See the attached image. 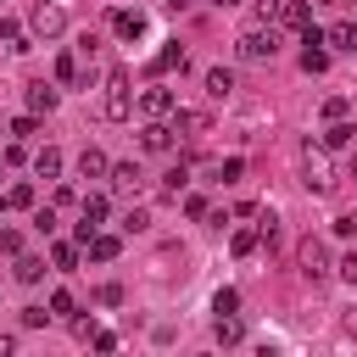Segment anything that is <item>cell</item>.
Instances as JSON below:
<instances>
[{
    "instance_id": "obj_18",
    "label": "cell",
    "mask_w": 357,
    "mask_h": 357,
    "mask_svg": "<svg viewBox=\"0 0 357 357\" xmlns=\"http://www.w3.org/2000/svg\"><path fill=\"white\" fill-rule=\"evenodd\" d=\"M112 28H117L123 39H139V33H145V17H139V11H117V17H112Z\"/></svg>"
},
{
    "instance_id": "obj_3",
    "label": "cell",
    "mask_w": 357,
    "mask_h": 357,
    "mask_svg": "<svg viewBox=\"0 0 357 357\" xmlns=\"http://www.w3.org/2000/svg\"><path fill=\"white\" fill-rule=\"evenodd\" d=\"M234 50H240V61H268V56L279 50V28H273V22H262V28H245V33L234 39Z\"/></svg>"
},
{
    "instance_id": "obj_15",
    "label": "cell",
    "mask_w": 357,
    "mask_h": 357,
    "mask_svg": "<svg viewBox=\"0 0 357 357\" xmlns=\"http://www.w3.org/2000/svg\"><path fill=\"white\" fill-rule=\"evenodd\" d=\"M78 173H84V178H106V173H112V162H106V156H100V151L89 145V151L78 156Z\"/></svg>"
},
{
    "instance_id": "obj_30",
    "label": "cell",
    "mask_w": 357,
    "mask_h": 357,
    "mask_svg": "<svg viewBox=\"0 0 357 357\" xmlns=\"http://www.w3.org/2000/svg\"><path fill=\"white\" fill-rule=\"evenodd\" d=\"M162 184H167V190H173V195H178V190H184V184H190V167H184V162H178V167H167V178H162Z\"/></svg>"
},
{
    "instance_id": "obj_8",
    "label": "cell",
    "mask_w": 357,
    "mask_h": 357,
    "mask_svg": "<svg viewBox=\"0 0 357 357\" xmlns=\"http://www.w3.org/2000/svg\"><path fill=\"white\" fill-rule=\"evenodd\" d=\"M112 184H117L123 195H139V190H145V167H139V162H117V167H112Z\"/></svg>"
},
{
    "instance_id": "obj_32",
    "label": "cell",
    "mask_w": 357,
    "mask_h": 357,
    "mask_svg": "<svg viewBox=\"0 0 357 357\" xmlns=\"http://www.w3.org/2000/svg\"><path fill=\"white\" fill-rule=\"evenodd\" d=\"M67 312H73V290H56L50 296V318H67Z\"/></svg>"
},
{
    "instance_id": "obj_29",
    "label": "cell",
    "mask_w": 357,
    "mask_h": 357,
    "mask_svg": "<svg viewBox=\"0 0 357 357\" xmlns=\"http://www.w3.org/2000/svg\"><path fill=\"white\" fill-rule=\"evenodd\" d=\"M212 312H218V318H223V312H240V290H218V296H212Z\"/></svg>"
},
{
    "instance_id": "obj_16",
    "label": "cell",
    "mask_w": 357,
    "mask_h": 357,
    "mask_svg": "<svg viewBox=\"0 0 357 357\" xmlns=\"http://www.w3.org/2000/svg\"><path fill=\"white\" fill-rule=\"evenodd\" d=\"M240 340H245V324H240L234 312H223V318H218V346H240Z\"/></svg>"
},
{
    "instance_id": "obj_13",
    "label": "cell",
    "mask_w": 357,
    "mask_h": 357,
    "mask_svg": "<svg viewBox=\"0 0 357 357\" xmlns=\"http://www.w3.org/2000/svg\"><path fill=\"white\" fill-rule=\"evenodd\" d=\"M84 245H89V257H95V262H112V257L123 251V240H117V234H100V229H95Z\"/></svg>"
},
{
    "instance_id": "obj_11",
    "label": "cell",
    "mask_w": 357,
    "mask_h": 357,
    "mask_svg": "<svg viewBox=\"0 0 357 357\" xmlns=\"http://www.w3.org/2000/svg\"><path fill=\"white\" fill-rule=\"evenodd\" d=\"M56 100H61V95H56V84H28V112H33V117L56 112Z\"/></svg>"
},
{
    "instance_id": "obj_6",
    "label": "cell",
    "mask_w": 357,
    "mask_h": 357,
    "mask_svg": "<svg viewBox=\"0 0 357 357\" xmlns=\"http://www.w3.org/2000/svg\"><path fill=\"white\" fill-rule=\"evenodd\" d=\"M139 112H145V117H173V89H167V84H151V89L139 95Z\"/></svg>"
},
{
    "instance_id": "obj_5",
    "label": "cell",
    "mask_w": 357,
    "mask_h": 357,
    "mask_svg": "<svg viewBox=\"0 0 357 357\" xmlns=\"http://www.w3.org/2000/svg\"><path fill=\"white\" fill-rule=\"evenodd\" d=\"M296 268H301V273H307L312 284H318V279L329 273V251H324V240H318V234H307V240L296 245Z\"/></svg>"
},
{
    "instance_id": "obj_35",
    "label": "cell",
    "mask_w": 357,
    "mask_h": 357,
    "mask_svg": "<svg viewBox=\"0 0 357 357\" xmlns=\"http://www.w3.org/2000/svg\"><path fill=\"white\" fill-rule=\"evenodd\" d=\"M11 134H17V139H33V112H28V117H17V123H11Z\"/></svg>"
},
{
    "instance_id": "obj_12",
    "label": "cell",
    "mask_w": 357,
    "mask_h": 357,
    "mask_svg": "<svg viewBox=\"0 0 357 357\" xmlns=\"http://www.w3.org/2000/svg\"><path fill=\"white\" fill-rule=\"evenodd\" d=\"M324 45L329 50H357V22H329L324 28Z\"/></svg>"
},
{
    "instance_id": "obj_40",
    "label": "cell",
    "mask_w": 357,
    "mask_h": 357,
    "mask_svg": "<svg viewBox=\"0 0 357 357\" xmlns=\"http://www.w3.org/2000/svg\"><path fill=\"white\" fill-rule=\"evenodd\" d=\"M6 351H11V335H0V357H6Z\"/></svg>"
},
{
    "instance_id": "obj_28",
    "label": "cell",
    "mask_w": 357,
    "mask_h": 357,
    "mask_svg": "<svg viewBox=\"0 0 357 357\" xmlns=\"http://www.w3.org/2000/svg\"><path fill=\"white\" fill-rule=\"evenodd\" d=\"M50 262H56L61 273H73V268H78V245H56V251H50Z\"/></svg>"
},
{
    "instance_id": "obj_26",
    "label": "cell",
    "mask_w": 357,
    "mask_h": 357,
    "mask_svg": "<svg viewBox=\"0 0 357 357\" xmlns=\"http://www.w3.org/2000/svg\"><path fill=\"white\" fill-rule=\"evenodd\" d=\"M240 167H245V162H240V156H229V162H212V167H206V173H212V178H223V184H229V178H240Z\"/></svg>"
},
{
    "instance_id": "obj_14",
    "label": "cell",
    "mask_w": 357,
    "mask_h": 357,
    "mask_svg": "<svg viewBox=\"0 0 357 357\" xmlns=\"http://www.w3.org/2000/svg\"><path fill=\"white\" fill-rule=\"evenodd\" d=\"M206 95H212V100H229V95H234V73H229V67H212V73H206Z\"/></svg>"
},
{
    "instance_id": "obj_27",
    "label": "cell",
    "mask_w": 357,
    "mask_h": 357,
    "mask_svg": "<svg viewBox=\"0 0 357 357\" xmlns=\"http://www.w3.org/2000/svg\"><path fill=\"white\" fill-rule=\"evenodd\" d=\"M229 251H234V257H251V251H257V234H251V229H234Z\"/></svg>"
},
{
    "instance_id": "obj_38",
    "label": "cell",
    "mask_w": 357,
    "mask_h": 357,
    "mask_svg": "<svg viewBox=\"0 0 357 357\" xmlns=\"http://www.w3.org/2000/svg\"><path fill=\"white\" fill-rule=\"evenodd\" d=\"M22 240H17V229H0V251H17Z\"/></svg>"
},
{
    "instance_id": "obj_24",
    "label": "cell",
    "mask_w": 357,
    "mask_h": 357,
    "mask_svg": "<svg viewBox=\"0 0 357 357\" xmlns=\"http://www.w3.org/2000/svg\"><path fill=\"white\" fill-rule=\"evenodd\" d=\"M56 78H61V84H84V73H78V56H56Z\"/></svg>"
},
{
    "instance_id": "obj_10",
    "label": "cell",
    "mask_w": 357,
    "mask_h": 357,
    "mask_svg": "<svg viewBox=\"0 0 357 357\" xmlns=\"http://www.w3.org/2000/svg\"><path fill=\"white\" fill-rule=\"evenodd\" d=\"M139 145H145V151H173V128H167L162 117H151V123L139 128Z\"/></svg>"
},
{
    "instance_id": "obj_17",
    "label": "cell",
    "mask_w": 357,
    "mask_h": 357,
    "mask_svg": "<svg viewBox=\"0 0 357 357\" xmlns=\"http://www.w3.org/2000/svg\"><path fill=\"white\" fill-rule=\"evenodd\" d=\"M279 22H284V28H307V22H312V17H307V0H284V6H279Z\"/></svg>"
},
{
    "instance_id": "obj_9",
    "label": "cell",
    "mask_w": 357,
    "mask_h": 357,
    "mask_svg": "<svg viewBox=\"0 0 357 357\" xmlns=\"http://www.w3.org/2000/svg\"><path fill=\"white\" fill-rule=\"evenodd\" d=\"M167 128L184 134V139H201V134H206V112H178V106H173V123H167Z\"/></svg>"
},
{
    "instance_id": "obj_39",
    "label": "cell",
    "mask_w": 357,
    "mask_h": 357,
    "mask_svg": "<svg viewBox=\"0 0 357 357\" xmlns=\"http://www.w3.org/2000/svg\"><path fill=\"white\" fill-rule=\"evenodd\" d=\"M212 6H218V11H234V6H240V0H212Z\"/></svg>"
},
{
    "instance_id": "obj_22",
    "label": "cell",
    "mask_w": 357,
    "mask_h": 357,
    "mask_svg": "<svg viewBox=\"0 0 357 357\" xmlns=\"http://www.w3.org/2000/svg\"><path fill=\"white\" fill-rule=\"evenodd\" d=\"M145 229H151V212L145 206H128L123 212V234H145Z\"/></svg>"
},
{
    "instance_id": "obj_20",
    "label": "cell",
    "mask_w": 357,
    "mask_h": 357,
    "mask_svg": "<svg viewBox=\"0 0 357 357\" xmlns=\"http://www.w3.org/2000/svg\"><path fill=\"white\" fill-rule=\"evenodd\" d=\"M318 45H324V39H307V50H301V67H307V73H324V67H329V50H318Z\"/></svg>"
},
{
    "instance_id": "obj_36",
    "label": "cell",
    "mask_w": 357,
    "mask_h": 357,
    "mask_svg": "<svg viewBox=\"0 0 357 357\" xmlns=\"http://www.w3.org/2000/svg\"><path fill=\"white\" fill-rule=\"evenodd\" d=\"M45 318H50V312H45V307H22V324H28V329H39V324H45Z\"/></svg>"
},
{
    "instance_id": "obj_21",
    "label": "cell",
    "mask_w": 357,
    "mask_h": 357,
    "mask_svg": "<svg viewBox=\"0 0 357 357\" xmlns=\"http://www.w3.org/2000/svg\"><path fill=\"white\" fill-rule=\"evenodd\" d=\"M33 173H39V178H56V173H61V151H50V145H45V151L33 156Z\"/></svg>"
},
{
    "instance_id": "obj_2",
    "label": "cell",
    "mask_w": 357,
    "mask_h": 357,
    "mask_svg": "<svg viewBox=\"0 0 357 357\" xmlns=\"http://www.w3.org/2000/svg\"><path fill=\"white\" fill-rule=\"evenodd\" d=\"M28 33H33V39H56V33H67V11H61V0H33V6H28Z\"/></svg>"
},
{
    "instance_id": "obj_34",
    "label": "cell",
    "mask_w": 357,
    "mask_h": 357,
    "mask_svg": "<svg viewBox=\"0 0 357 357\" xmlns=\"http://www.w3.org/2000/svg\"><path fill=\"white\" fill-rule=\"evenodd\" d=\"M340 279H346V284H357V251H346V257H340Z\"/></svg>"
},
{
    "instance_id": "obj_25",
    "label": "cell",
    "mask_w": 357,
    "mask_h": 357,
    "mask_svg": "<svg viewBox=\"0 0 357 357\" xmlns=\"http://www.w3.org/2000/svg\"><path fill=\"white\" fill-rule=\"evenodd\" d=\"M173 67L184 73V50H178V45H167V50L156 56V73H173Z\"/></svg>"
},
{
    "instance_id": "obj_7",
    "label": "cell",
    "mask_w": 357,
    "mask_h": 357,
    "mask_svg": "<svg viewBox=\"0 0 357 357\" xmlns=\"http://www.w3.org/2000/svg\"><path fill=\"white\" fill-rule=\"evenodd\" d=\"M84 218H78V240H89L100 223H106V195H84V206H78Z\"/></svg>"
},
{
    "instance_id": "obj_19",
    "label": "cell",
    "mask_w": 357,
    "mask_h": 357,
    "mask_svg": "<svg viewBox=\"0 0 357 357\" xmlns=\"http://www.w3.org/2000/svg\"><path fill=\"white\" fill-rule=\"evenodd\" d=\"M351 139H357V128H351V123H340V117H335V123H329V134H324V145H329V151H346Z\"/></svg>"
},
{
    "instance_id": "obj_33",
    "label": "cell",
    "mask_w": 357,
    "mask_h": 357,
    "mask_svg": "<svg viewBox=\"0 0 357 357\" xmlns=\"http://www.w3.org/2000/svg\"><path fill=\"white\" fill-rule=\"evenodd\" d=\"M324 117H329V123L346 117V95H329V100H324Z\"/></svg>"
},
{
    "instance_id": "obj_41",
    "label": "cell",
    "mask_w": 357,
    "mask_h": 357,
    "mask_svg": "<svg viewBox=\"0 0 357 357\" xmlns=\"http://www.w3.org/2000/svg\"><path fill=\"white\" fill-rule=\"evenodd\" d=\"M351 178H357V156H351Z\"/></svg>"
},
{
    "instance_id": "obj_37",
    "label": "cell",
    "mask_w": 357,
    "mask_h": 357,
    "mask_svg": "<svg viewBox=\"0 0 357 357\" xmlns=\"http://www.w3.org/2000/svg\"><path fill=\"white\" fill-rule=\"evenodd\" d=\"M279 6H284V0H257V17H262V22H273V17H279Z\"/></svg>"
},
{
    "instance_id": "obj_1",
    "label": "cell",
    "mask_w": 357,
    "mask_h": 357,
    "mask_svg": "<svg viewBox=\"0 0 357 357\" xmlns=\"http://www.w3.org/2000/svg\"><path fill=\"white\" fill-rule=\"evenodd\" d=\"M128 112H134L128 73H123V67H112V73H106V84H100V117H106V123H128Z\"/></svg>"
},
{
    "instance_id": "obj_4",
    "label": "cell",
    "mask_w": 357,
    "mask_h": 357,
    "mask_svg": "<svg viewBox=\"0 0 357 357\" xmlns=\"http://www.w3.org/2000/svg\"><path fill=\"white\" fill-rule=\"evenodd\" d=\"M301 184H307L312 195H329V190H335V173H329L324 145H307V151H301Z\"/></svg>"
},
{
    "instance_id": "obj_31",
    "label": "cell",
    "mask_w": 357,
    "mask_h": 357,
    "mask_svg": "<svg viewBox=\"0 0 357 357\" xmlns=\"http://www.w3.org/2000/svg\"><path fill=\"white\" fill-rule=\"evenodd\" d=\"M6 206H33V190H28V184H11V190H6Z\"/></svg>"
},
{
    "instance_id": "obj_23",
    "label": "cell",
    "mask_w": 357,
    "mask_h": 357,
    "mask_svg": "<svg viewBox=\"0 0 357 357\" xmlns=\"http://www.w3.org/2000/svg\"><path fill=\"white\" fill-rule=\"evenodd\" d=\"M17 279H22V284H39V279H45V262H39V257H17Z\"/></svg>"
}]
</instances>
